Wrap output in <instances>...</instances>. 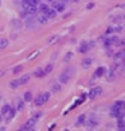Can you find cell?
<instances>
[{"instance_id": "1", "label": "cell", "mask_w": 125, "mask_h": 131, "mask_svg": "<svg viewBox=\"0 0 125 131\" xmlns=\"http://www.w3.org/2000/svg\"><path fill=\"white\" fill-rule=\"evenodd\" d=\"M48 99H50V93L48 92H44V93H41L39 96L35 99V105H38V107H41V105H43L44 103H47Z\"/></svg>"}, {"instance_id": "2", "label": "cell", "mask_w": 125, "mask_h": 131, "mask_svg": "<svg viewBox=\"0 0 125 131\" xmlns=\"http://www.w3.org/2000/svg\"><path fill=\"white\" fill-rule=\"evenodd\" d=\"M39 118H41V114H38V115H36V116H35V118H32V119H30V120H28V122H27V123H26V124H24V126H23V127L20 128V130H22V131L34 130V126H35V124H36V120H38V119H39Z\"/></svg>"}, {"instance_id": "3", "label": "cell", "mask_w": 125, "mask_h": 131, "mask_svg": "<svg viewBox=\"0 0 125 131\" xmlns=\"http://www.w3.org/2000/svg\"><path fill=\"white\" fill-rule=\"evenodd\" d=\"M122 105H124V101H122V100L121 101H117V103L113 104V107H112V110H110V116L112 118L117 116V114L122 110Z\"/></svg>"}, {"instance_id": "4", "label": "cell", "mask_w": 125, "mask_h": 131, "mask_svg": "<svg viewBox=\"0 0 125 131\" xmlns=\"http://www.w3.org/2000/svg\"><path fill=\"white\" fill-rule=\"evenodd\" d=\"M102 92V89L100 86H94V88H91L90 92H89V99H95L97 96H100Z\"/></svg>"}, {"instance_id": "5", "label": "cell", "mask_w": 125, "mask_h": 131, "mask_svg": "<svg viewBox=\"0 0 125 131\" xmlns=\"http://www.w3.org/2000/svg\"><path fill=\"white\" fill-rule=\"evenodd\" d=\"M53 7H54V10L57 12H62L65 10V3L63 1H57V0H54L53 1Z\"/></svg>"}, {"instance_id": "6", "label": "cell", "mask_w": 125, "mask_h": 131, "mask_svg": "<svg viewBox=\"0 0 125 131\" xmlns=\"http://www.w3.org/2000/svg\"><path fill=\"white\" fill-rule=\"evenodd\" d=\"M97 124H98V120L95 119L94 116H89L88 118V120H86V126H88L89 128H94Z\"/></svg>"}, {"instance_id": "7", "label": "cell", "mask_w": 125, "mask_h": 131, "mask_svg": "<svg viewBox=\"0 0 125 131\" xmlns=\"http://www.w3.org/2000/svg\"><path fill=\"white\" fill-rule=\"evenodd\" d=\"M26 11H27L28 15H35L38 12V6H35V4H30V6L26 8Z\"/></svg>"}, {"instance_id": "8", "label": "cell", "mask_w": 125, "mask_h": 131, "mask_svg": "<svg viewBox=\"0 0 125 131\" xmlns=\"http://www.w3.org/2000/svg\"><path fill=\"white\" fill-rule=\"evenodd\" d=\"M124 61V52H118L114 54V62H117V64H120V62Z\"/></svg>"}, {"instance_id": "9", "label": "cell", "mask_w": 125, "mask_h": 131, "mask_svg": "<svg viewBox=\"0 0 125 131\" xmlns=\"http://www.w3.org/2000/svg\"><path fill=\"white\" fill-rule=\"evenodd\" d=\"M69 79H70V76L65 72V73H62L61 76H59V83H61V84H67Z\"/></svg>"}, {"instance_id": "10", "label": "cell", "mask_w": 125, "mask_h": 131, "mask_svg": "<svg viewBox=\"0 0 125 131\" xmlns=\"http://www.w3.org/2000/svg\"><path fill=\"white\" fill-rule=\"evenodd\" d=\"M44 14L47 15V18H48V19H53V18H55V15H57V11H55L54 8H48V10L46 11Z\"/></svg>"}, {"instance_id": "11", "label": "cell", "mask_w": 125, "mask_h": 131, "mask_svg": "<svg viewBox=\"0 0 125 131\" xmlns=\"http://www.w3.org/2000/svg\"><path fill=\"white\" fill-rule=\"evenodd\" d=\"M15 114H16V110L11 107V108H10V111H8L7 114H6V115H7V122H10L11 119H12V118L15 116Z\"/></svg>"}, {"instance_id": "12", "label": "cell", "mask_w": 125, "mask_h": 131, "mask_svg": "<svg viewBox=\"0 0 125 131\" xmlns=\"http://www.w3.org/2000/svg\"><path fill=\"white\" fill-rule=\"evenodd\" d=\"M47 20H48L47 15H46V14H42V12H41V15H39V18H38V22H39L41 24H43V23H47Z\"/></svg>"}, {"instance_id": "13", "label": "cell", "mask_w": 125, "mask_h": 131, "mask_svg": "<svg viewBox=\"0 0 125 131\" xmlns=\"http://www.w3.org/2000/svg\"><path fill=\"white\" fill-rule=\"evenodd\" d=\"M38 6H39V8H38V11H41L42 14H44V12H46V11H47L48 8H50V7H48V6H47V4H42V3H39V4H38Z\"/></svg>"}, {"instance_id": "14", "label": "cell", "mask_w": 125, "mask_h": 131, "mask_svg": "<svg viewBox=\"0 0 125 131\" xmlns=\"http://www.w3.org/2000/svg\"><path fill=\"white\" fill-rule=\"evenodd\" d=\"M89 50V45L86 43V42H82V45H81V49H79V53H86Z\"/></svg>"}, {"instance_id": "15", "label": "cell", "mask_w": 125, "mask_h": 131, "mask_svg": "<svg viewBox=\"0 0 125 131\" xmlns=\"http://www.w3.org/2000/svg\"><path fill=\"white\" fill-rule=\"evenodd\" d=\"M91 64V58H85L83 61H82V68L83 69H86V68H89Z\"/></svg>"}, {"instance_id": "16", "label": "cell", "mask_w": 125, "mask_h": 131, "mask_svg": "<svg viewBox=\"0 0 125 131\" xmlns=\"http://www.w3.org/2000/svg\"><path fill=\"white\" fill-rule=\"evenodd\" d=\"M104 73H105V68H98L94 73V77H101L104 76Z\"/></svg>"}, {"instance_id": "17", "label": "cell", "mask_w": 125, "mask_h": 131, "mask_svg": "<svg viewBox=\"0 0 125 131\" xmlns=\"http://www.w3.org/2000/svg\"><path fill=\"white\" fill-rule=\"evenodd\" d=\"M34 76L35 77H43V76H46V73H44L43 69H38L36 72L34 73Z\"/></svg>"}, {"instance_id": "18", "label": "cell", "mask_w": 125, "mask_h": 131, "mask_svg": "<svg viewBox=\"0 0 125 131\" xmlns=\"http://www.w3.org/2000/svg\"><path fill=\"white\" fill-rule=\"evenodd\" d=\"M31 100H32V93L26 92L24 93V101H31Z\"/></svg>"}, {"instance_id": "19", "label": "cell", "mask_w": 125, "mask_h": 131, "mask_svg": "<svg viewBox=\"0 0 125 131\" xmlns=\"http://www.w3.org/2000/svg\"><path fill=\"white\" fill-rule=\"evenodd\" d=\"M19 85H20V84H19L18 80H16V81H11V83H10V88H11V89H16Z\"/></svg>"}, {"instance_id": "20", "label": "cell", "mask_w": 125, "mask_h": 131, "mask_svg": "<svg viewBox=\"0 0 125 131\" xmlns=\"http://www.w3.org/2000/svg\"><path fill=\"white\" fill-rule=\"evenodd\" d=\"M10 108H11L10 104H6V105H3V108H1V115H6L8 111H10Z\"/></svg>"}, {"instance_id": "21", "label": "cell", "mask_w": 125, "mask_h": 131, "mask_svg": "<svg viewBox=\"0 0 125 131\" xmlns=\"http://www.w3.org/2000/svg\"><path fill=\"white\" fill-rule=\"evenodd\" d=\"M7 46H8L7 39H0V49H6Z\"/></svg>"}, {"instance_id": "22", "label": "cell", "mask_w": 125, "mask_h": 131, "mask_svg": "<svg viewBox=\"0 0 125 131\" xmlns=\"http://www.w3.org/2000/svg\"><path fill=\"white\" fill-rule=\"evenodd\" d=\"M28 79H30V76H23L20 80H18V81H19V84L22 85V84H26V83H27V81H28Z\"/></svg>"}, {"instance_id": "23", "label": "cell", "mask_w": 125, "mask_h": 131, "mask_svg": "<svg viewBox=\"0 0 125 131\" xmlns=\"http://www.w3.org/2000/svg\"><path fill=\"white\" fill-rule=\"evenodd\" d=\"M22 70H23V66H22V65H18V66H15V68H14V73H15V74L20 73Z\"/></svg>"}, {"instance_id": "24", "label": "cell", "mask_w": 125, "mask_h": 131, "mask_svg": "<svg viewBox=\"0 0 125 131\" xmlns=\"http://www.w3.org/2000/svg\"><path fill=\"white\" fill-rule=\"evenodd\" d=\"M117 127H118V130H124V119H118Z\"/></svg>"}, {"instance_id": "25", "label": "cell", "mask_w": 125, "mask_h": 131, "mask_svg": "<svg viewBox=\"0 0 125 131\" xmlns=\"http://www.w3.org/2000/svg\"><path fill=\"white\" fill-rule=\"evenodd\" d=\"M44 73H46V74H48V73L51 72V70H53V65H51V64H48L47 66H46V68H44Z\"/></svg>"}, {"instance_id": "26", "label": "cell", "mask_w": 125, "mask_h": 131, "mask_svg": "<svg viewBox=\"0 0 125 131\" xmlns=\"http://www.w3.org/2000/svg\"><path fill=\"white\" fill-rule=\"evenodd\" d=\"M85 119H86V116L85 115H81V116L78 118V120H77V124H82L85 122Z\"/></svg>"}, {"instance_id": "27", "label": "cell", "mask_w": 125, "mask_h": 131, "mask_svg": "<svg viewBox=\"0 0 125 131\" xmlns=\"http://www.w3.org/2000/svg\"><path fill=\"white\" fill-rule=\"evenodd\" d=\"M28 6H30V1H28V0H22V7H23L24 10H26Z\"/></svg>"}, {"instance_id": "28", "label": "cell", "mask_w": 125, "mask_h": 131, "mask_svg": "<svg viewBox=\"0 0 125 131\" xmlns=\"http://www.w3.org/2000/svg\"><path fill=\"white\" fill-rule=\"evenodd\" d=\"M36 55H39V52H35V53H32V54H30V55H28V59H32V58H35Z\"/></svg>"}, {"instance_id": "29", "label": "cell", "mask_w": 125, "mask_h": 131, "mask_svg": "<svg viewBox=\"0 0 125 131\" xmlns=\"http://www.w3.org/2000/svg\"><path fill=\"white\" fill-rule=\"evenodd\" d=\"M53 91H54V92H59V91H61V85H58V84L54 85L53 86Z\"/></svg>"}, {"instance_id": "30", "label": "cell", "mask_w": 125, "mask_h": 131, "mask_svg": "<svg viewBox=\"0 0 125 131\" xmlns=\"http://www.w3.org/2000/svg\"><path fill=\"white\" fill-rule=\"evenodd\" d=\"M23 107H24V103H23V101H19V103H18V107H16V110H22Z\"/></svg>"}, {"instance_id": "31", "label": "cell", "mask_w": 125, "mask_h": 131, "mask_svg": "<svg viewBox=\"0 0 125 131\" xmlns=\"http://www.w3.org/2000/svg\"><path fill=\"white\" fill-rule=\"evenodd\" d=\"M113 31H114V30H113V27H108V28H106V31H105V34H112V33H113Z\"/></svg>"}, {"instance_id": "32", "label": "cell", "mask_w": 125, "mask_h": 131, "mask_svg": "<svg viewBox=\"0 0 125 131\" xmlns=\"http://www.w3.org/2000/svg\"><path fill=\"white\" fill-rule=\"evenodd\" d=\"M28 1H30V4H35V6H38L41 3V0H28Z\"/></svg>"}, {"instance_id": "33", "label": "cell", "mask_w": 125, "mask_h": 131, "mask_svg": "<svg viewBox=\"0 0 125 131\" xmlns=\"http://www.w3.org/2000/svg\"><path fill=\"white\" fill-rule=\"evenodd\" d=\"M12 24H14V26H15V27H16V28H20V23H19V22L14 20V22H12Z\"/></svg>"}, {"instance_id": "34", "label": "cell", "mask_w": 125, "mask_h": 131, "mask_svg": "<svg viewBox=\"0 0 125 131\" xmlns=\"http://www.w3.org/2000/svg\"><path fill=\"white\" fill-rule=\"evenodd\" d=\"M93 7H94V3H89V4H88V7H86V8H88V10H91Z\"/></svg>"}, {"instance_id": "35", "label": "cell", "mask_w": 125, "mask_h": 131, "mask_svg": "<svg viewBox=\"0 0 125 131\" xmlns=\"http://www.w3.org/2000/svg\"><path fill=\"white\" fill-rule=\"evenodd\" d=\"M106 55H113V52H112L110 49H109L108 52H106Z\"/></svg>"}, {"instance_id": "36", "label": "cell", "mask_w": 125, "mask_h": 131, "mask_svg": "<svg viewBox=\"0 0 125 131\" xmlns=\"http://www.w3.org/2000/svg\"><path fill=\"white\" fill-rule=\"evenodd\" d=\"M71 58V54H67V57H65V59H66V61H67V59H70Z\"/></svg>"}, {"instance_id": "37", "label": "cell", "mask_w": 125, "mask_h": 131, "mask_svg": "<svg viewBox=\"0 0 125 131\" xmlns=\"http://www.w3.org/2000/svg\"><path fill=\"white\" fill-rule=\"evenodd\" d=\"M3 74H4V72L1 70V72H0V76H3Z\"/></svg>"}, {"instance_id": "38", "label": "cell", "mask_w": 125, "mask_h": 131, "mask_svg": "<svg viewBox=\"0 0 125 131\" xmlns=\"http://www.w3.org/2000/svg\"><path fill=\"white\" fill-rule=\"evenodd\" d=\"M61 1H63V3H66V1H69V0H61Z\"/></svg>"}, {"instance_id": "39", "label": "cell", "mask_w": 125, "mask_h": 131, "mask_svg": "<svg viewBox=\"0 0 125 131\" xmlns=\"http://www.w3.org/2000/svg\"><path fill=\"white\" fill-rule=\"evenodd\" d=\"M0 101H1V95H0Z\"/></svg>"}, {"instance_id": "40", "label": "cell", "mask_w": 125, "mask_h": 131, "mask_svg": "<svg viewBox=\"0 0 125 131\" xmlns=\"http://www.w3.org/2000/svg\"><path fill=\"white\" fill-rule=\"evenodd\" d=\"M0 120H1V115H0Z\"/></svg>"}]
</instances>
